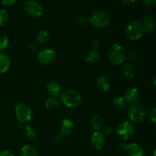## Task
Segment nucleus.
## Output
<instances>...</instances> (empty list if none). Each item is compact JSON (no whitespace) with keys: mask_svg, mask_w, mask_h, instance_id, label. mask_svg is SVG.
<instances>
[{"mask_svg":"<svg viewBox=\"0 0 156 156\" xmlns=\"http://www.w3.org/2000/svg\"><path fill=\"white\" fill-rule=\"evenodd\" d=\"M108 57L113 64L120 65L126 59V53L124 48L120 44H114L109 48Z\"/></svg>","mask_w":156,"mask_h":156,"instance_id":"obj_1","label":"nucleus"},{"mask_svg":"<svg viewBox=\"0 0 156 156\" xmlns=\"http://www.w3.org/2000/svg\"><path fill=\"white\" fill-rule=\"evenodd\" d=\"M61 101L68 108H77L82 102V97L77 91L68 89L61 94Z\"/></svg>","mask_w":156,"mask_h":156,"instance_id":"obj_2","label":"nucleus"},{"mask_svg":"<svg viewBox=\"0 0 156 156\" xmlns=\"http://www.w3.org/2000/svg\"><path fill=\"white\" fill-rule=\"evenodd\" d=\"M128 115L131 121L134 123H143L146 119V111L143 106L140 104L136 103L131 104L127 110Z\"/></svg>","mask_w":156,"mask_h":156,"instance_id":"obj_3","label":"nucleus"},{"mask_svg":"<svg viewBox=\"0 0 156 156\" xmlns=\"http://www.w3.org/2000/svg\"><path fill=\"white\" fill-rule=\"evenodd\" d=\"M15 115L19 123H27L31 120L33 117V111L27 104L20 102L15 106Z\"/></svg>","mask_w":156,"mask_h":156,"instance_id":"obj_4","label":"nucleus"},{"mask_svg":"<svg viewBox=\"0 0 156 156\" xmlns=\"http://www.w3.org/2000/svg\"><path fill=\"white\" fill-rule=\"evenodd\" d=\"M144 33L142 22L139 21H133L128 24L126 28V35L130 41H136L140 39Z\"/></svg>","mask_w":156,"mask_h":156,"instance_id":"obj_5","label":"nucleus"},{"mask_svg":"<svg viewBox=\"0 0 156 156\" xmlns=\"http://www.w3.org/2000/svg\"><path fill=\"white\" fill-rule=\"evenodd\" d=\"M89 21L96 27H105L109 24L110 18L106 13L102 11H94L90 15Z\"/></svg>","mask_w":156,"mask_h":156,"instance_id":"obj_6","label":"nucleus"},{"mask_svg":"<svg viewBox=\"0 0 156 156\" xmlns=\"http://www.w3.org/2000/svg\"><path fill=\"white\" fill-rule=\"evenodd\" d=\"M117 133L122 140H129L135 133V126L130 121H123L119 124Z\"/></svg>","mask_w":156,"mask_h":156,"instance_id":"obj_7","label":"nucleus"},{"mask_svg":"<svg viewBox=\"0 0 156 156\" xmlns=\"http://www.w3.org/2000/svg\"><path fill=\"white\" fill-rule=\"evenodd\" d=\"M120 149L126 151V153L129 156H144L145 149L143 146L136 143H132L129 144H126L125 143H122L119 145Z\"/></svg>","mask_w":156,"mask_h":156,"instance_id":"obj_8","label":"nucleus"},{"mask_svg":"<svg viewBox=\"0 0 156 156\" xmlns=\"http://www.w3.org/2000/svg\"><path fill=\"white\" fill-rule=\"evenodd\" d=\"M24 10L26 13L33 18H38L41 16L44 12L42 5L35 0H28L24 4Z\"/></svg>","mask_w":156,"mask_h":156,"instance_id":"obj_9","label":"nucleus"},{"mask_svg":"<svg viewBox=\"0 0 156 156\" xmlns=\"http://www.w3.org/2000/svg\"><path fill=\"white\" fill-rule=\"evenodd\" d=\"M57 54L52 49H42L37 55V60L42 65H48L56 59Z\"/></svg>","mask_w":156,"mask_h":156,"instance_id":"obj_10","label":"nucleus"},{"mask_svg":"<svg viewBox=\"0 0 156 156\" xmlns=\"http://www.w3.org/2000/svg\"><path fill=\"white\" fill-rule=\"evenodd\" d=\"M91 146L96 150H101L105 148L106 140H105V135L101 132L95 131L91 135V140H90Z\"/></svg>","mask_w":156,"mask_h":156,"instance_id":"obj_11","label":"nucleus"},{"mask_svg":"<svg viewBox=\"0 0 156 156\" xmlns=\"http://www.w3.org/2000/svg\"><path fill=\"white\" fill-rule=\"evenodd\" d=\"M143 30L146 34H152L153 33L156 29V21L155 18L152 15H148L145 17L143 20Z\"/></svg>","mask_w":156,"mask_h":156,"instance_id":"obj_12","label":"nucleus"},{"mask_svg":"<svg viewBox=\"0 0 156 156\" xmlns=\"http://www.w3.org/2000/svg\"><path fill=\"white\" fill-rule=\"evenodd\" d=\"M47 90L50 96L56 98L59 95L62 91L61 85L57 81L50 80L47 84Z\"/></svg>","mask_w":156,"mask_h":156,"instance_id":"obj_13","label":"nucleus"},{"mask_svg":"<svg viewBox=\"0 0 156 156\" xmlns=\"http://www.w3.org/2000/svg\"><path fill=\"white\" fill-rule=\"evenodd\" d=\"M139 96H140V92H139L138 89L132 87V88H129L126 90L123 98L127 102V104L131 105V104L136 103L137 101V100L139 99Z\"/></svg>","mask_w":156,"mask_h":156,"instance_id":"obj_14","label":"nucleus"},{"mask_svg":"<svg viewBox=\"0 0 156 156\" xmlns=\"http://www.w3.org/2000/svg\"><path fill=\"white\" fill-rule=\"evenodd\" d=\"M74 129V123L69 119H65L61 124V135L69 136Z\"/></svg>","mask_w":156,"mask_h":156,"instance_id":"obj_15","label":"nucleus"},{"mask_svg":"<svg viewBox=\"0 0 156 156\" xmlns=\"http://www.w3.org/2000/svg\"><path fill=\"white\" fill-rule=\"evenodd\" d=\"M10 66V58L4 53H0V73L2 74L6 73L9 69Z\"/></svg>","mask_w":156,"mask_h":156,"instance_id":"obj_16","label":"nucleus"},{"mask_svg":"<svg viewBox=\"0 0 156 156\" xmlns=\"http://www.w3.org/2000/svg\"><path fill=\"white\" fill-rule=\"evenodd\" d=\"M96 86L99 90L103 92H107L110 89V82L106 77L103 76H100L96 80Z\"/></svg>","mask_w":156,"mask_h":156,"instance_id":"obj_17","label":"nucleus"},{"mask_svg":"<svg viewBox=\"0 0 156 156\" xmlns=\"http://www.w3.org/2000/svg\"><path fill=\"white\" fill-rule=\"evenodd\" d=\"M101 53L97 49L90 50L85 56V62L90 64H94L100 59Z\"/></svg>","mask_w":156,"mask_h":156,"instance_id":"obj_18","label":"nucleus"},{"mask_svg":"<svg viewBox=\"0 0 156 156\" xmlns=\"http://www.w3.org/2000/svg\"><path fill=\"white\" fill-rule=\"evenodd\" d=\"M91 127H92L94 130H100L104 126V118L102 117V116H101L100 114H98L93 115V117H91Z\"/></svg>","mask_w":156,"mask_h":156,"instance_id":"obj_19","label":"nucleus"},{"mask_svg":"<svg viewBox=\"0 0 156 156\" xmlns=\"http://www.w3.org/2000/svg\"><path fill=\"white\" fill-rule=\"evenodd\" d=\"M123 74L126 79H132L135 76V69L131 63H126L123 67Z\"/></svg>","mask_w":156,"mask_h":156,"instance_id":"obj_20","label":"nucleus"},{"mask_svg":"<svg viewBox=\"0 0 156 156\" xmlns=\"http://www.w3.org/2000/svg\"><path fill=\"white\" fill-rule=\"evenodd\" d=\"M20 156H40V155L34 148L29 145H26L21 148Z\"/></svg>","mask_w":156,"mask_h":156,"instance_id":"obj_21","label":"nucleus"},{"mask_svg":"<svg viewBox=\"0 0 156 156\" xmlns=\"http://www.w3.org/2000/svg\"><path fill=\"white\" fill-rule=\"evenodd\" d=\"M59 105H60V102L57 98L51 97L47 99V101H46L45 106L48 110L53 111V110H56L59 106Z\"/></svg>","mask_w":156,"mask_h":156,"instance_id":"obj_22","label":"nucleus"},{"mask_svg":"<svg viewBox=\"0 0 156 156\" xmlns=\"http://www.w3.org/2000/svg\"><path fill=\"white\" fill-rule=\"evenodd\" d=\"M24 136L28 140H30V141L34 140L37 136L36 130L34 129V128L30 126H26L24 128Z\"/></svg>","mask_w":156,"mask_h":156,"instance_id":"obj_23","label":"nucleus"},{"mask_svg":"<svg viewBox=\"0 0 156 156\" xmlns=\"http://www.w3.org/2000/svg\"><path fill=\"white\" fill-rule=\"evenodd\" d=\"M49 40V33L47 30H42L38 33L36 38V43L39 44H45Z\"/></svg>","mask_w":156,"mask_h":156,"instance_id":"obj_24","label":"nucleus"},{"mask_svg":"<svg viewBox=\"0 0 156 156\" xmlns=\"http://www.w3.org/2000/svg\"><path fill=\"white\" fill-rule=\"evenodd\" d=\"M114 105L118 109H123L126 105H128L127 102L126 101L125 98L123 97H117L114 99Z\"/></svg>","mask_w":156,"mask_h":156,"instance_id":"obj_25","label":"nucleus"},{"mask_svg":"<svg viewBox=\"0 0 156 156\" xmlns=\"http://www.w3.org/2000/svg\"><path fill=\"white\" fill-rule=\"evenodd\" d=\"M9 19V14L5 9H0V27H3L7 24Z\"/></svg>","mask_w":156,"mask_h":156,"instance_id":"obj_26","label":"nucleus"},{"mask_svg":"<svg viewBox=\"0 0 156 156\" xmlns=\"http://www.w3.org/2000/svg\"><path fill=\"white\" fill-rule=\"evenodd\" d=\"M9 38L5 36L0 37V53H3L9 46Z\"/></svg>","mask_w":156,"mask_h":156,"instance_id":"obj_27","label":"nucleus"},{"mask_svg":"<svg viewBox=\"0 0 156 156\" xmlns=\"http://www.w3.org/2000/svg\"><path fill=\"white\" fill-rule=\"evenodd\" d=\"M88 21H89V18H87L85 15H82V16H81L80 18H79V20H78V23H79V25L81 26L86 25L88 23Z\"/></svg>","mask_w":156,"mask_h":156,"instance_id":"obj_28","label":"nucleus"},{"mask_svg":"<svg viewBox=\"0 0 156 156\" xmlns=\"http://www.w3.org/2000/svg\"><path fill=\"white\" fill-rule=\"evenodd\" d=\"M101 41L100 38L98 37H95L93 38L92 41H91V45L94 47V49L98 48L101 46Z\"/></svg>","mask_w":156,"mask_h":156,"instance_id":"obj_29","label":"nucleus"},{"mask_svg":"<svg viewBox=\"0 0 156 156\" xmlns=\"http://www.w3.org/2000/svg\"><path fill=\"white\" fill-rule=\"evenodd\" d=\"M27 48L30 50H31V51L35 52L38 50V45L36 42L31 41V42H29L27 44Z\"/></svg>","mask_w":156,"mask_h":156,"instance_id":"obj_30","label":"nucleus"},{"mask_svg":"<svg viewBox=\"0 0 156 156\" xmlns=\"http://www.w3.org/2000/svg\"><path fill=\"white\" fill-rule=\"evenodd\" d=\"M149 118H150V120L152 121V123H155L156 125V108H153V109L150 111Z\"/></svg>","mask_w":156,"mask_h":156,"instance_id":"obj_31","label":"nucleus"},{"mask_svg":"<svg viewBox=\"0 0 156 156\" xmlns=\"http://www.w3.org/2000/svg\"><path fill=\"white\" fill-rule=\"evenodd\" d=\"M136 59H137V56H136V55L134 53H129V54L126 56V59H127V60L129 62V63H131V62H134L136 60Z\"/></svg>","mask_w":156,"mask_h":156,"instance_id":"obj_32","label":"nucleus"},{"mask_svg":"<svg viewBox=\"0 0 156 156\" xmlns=\"http://www.w3.org/2000/svg\"><path fill=\"white\" fill-rule=\"evenodd\" d=\"M1 1H2V3L4 5L11 6V5H13L14 4H15L17 0H1Z\"/></svg>","mask_w":156,"mask_h":156,"instance_id":"obj_33","label":"nucleus"},{"mask_svg":"<svg viewBox=\"0 0 156 156\" xmlns=\"http://www.w3.org/2000/svg\"><path fill=\"white\" fill-rule=\"evenodd\" d=\"M0 156H15L13 152H12L9 150H4L2 152H0Z\"/></svg>","mask_w":156,"mask_h":156,"instance_id":"obj_34","label":"nucleus"},{"mask_svg":"<svg viewBox=\"0 0 156 156\" xmlns=\"http://www.w3.org/2000/svg\"><path fill=\"white\" fill-rule=\"evenodd\" d=\"M112 132V127L111 126H105L103 129V134L104 135H108Z\"/></svg>","mask_w":156,"mask_h":156,"instance_id":"obj_35","label":"nucleus"},{"mask_svg":"<svg viewBox=\"0 0 156 156\" xmlns=\"http://www.w3.org/2000/svg\"><path fill=\"white\" fill-rule=\"evenodd\" d=\"M144 4L147 5H153L156 4V0H142Z\"/></svg>","mask_w":156,"mask_h":156,"instance_id":"obj_36","label":"nucleus"},{"mask_svg":"<svg viewBox=\"0 0 156 156\" xmlns=\"http://www.w3.org/2000/svg\"><path fill=\"white\" fill-rule=\"evenodd\" d=\"M137 0H122V2L126 5H130L134 4Z\"/></svg>","mask_w":156,"mask_h":156,"instance_id":"obj_37","label":"nucleus"},{"mask_svg":"<svg viewBox=\"0 0 156 156\" xmlns=\"http://www.w3.org/2000/svg\"><path fill=\"white\" fill-rule=\"evenodd\" d=\"M62 136L61 135H57V136H56L54 137V139H53V141H54V143H59V142L61 141V140H62Z\"/></svg>","mask_w":156,"mask_h":156,"instance_id":"obj_38","label":"nucleus"},{"mask_svg":"<svg viewBox=\"0 0 156 156\" xmlns=\"http://www.w3.org/2000/svg\"><path fill=\"white\" fill-rule=\"evenodd\" d=\"M153 84H154V85H155V86L156 87V76H155V79H154V81H153Z\"/></svg>","mask_w":156,"mask_h":156,"instance_id":"obj_39","label":"nucleus"},{"mask_svg":"<svg viewBox=\"0 0 156 156\" xmlns=\"http://www.w3.org/2000/svg\"><path fill=\"white\" fill-rule=\"evenodd\" d=\"M153 156H156V149L154 150V152H153Z\"/></svg>","mask_w":156,"mask_h":156,"instance_id":"obj_40","label":"nucleus"}]
</instances>
